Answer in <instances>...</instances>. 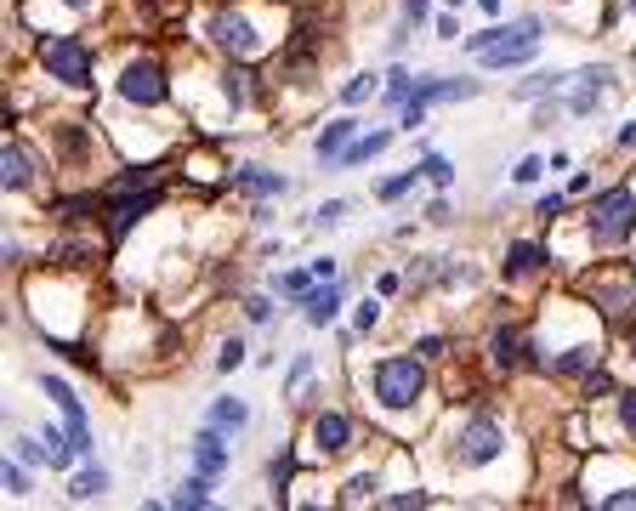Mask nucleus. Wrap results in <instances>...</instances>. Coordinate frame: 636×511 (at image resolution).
<instances>
[{"label":"nucleus","mask_w":636,"mask_h":511,"mask_svg":"<svg viewBox=\"0 0 636 511\" xmlns=\"http://www.w3.org/2000/svg\"><path fill=\"white\" fill-rule=\"evenodd\" d=\"M636 228V194L631 188H614V194H602L591 205V239L597 245H625Z\"/></svg>","instance_id":"nucleus-3"},{"label":"nucleus","mask_w":636,"mask_h":511,"mask_svg":"<svg viewBox=\"0 0 636 511\" xmlns=\"http://www.w3.org/2000/svg\"><path fill=\"white\" fill-rule=\"evenodd\" d=\"M194 460H199V472H205V477H216L222 466H228V443L216 438V432H199V438H194Z\"/></svg>","instance_id":"nucleus-13"},{"label":"nucleus","mask_w":636,"mask_h":511,"mask_svg":"<svg viewBox=\"0 0 636 511\" xmlns=\"http://www.w3.org/2000/svg\"><path fill=\"white\" fill-rule=\"evenodd\" d=\"M177 506H211V477L199 472V477H188L177 489Z\"/></svg>","instance_id":"nucleus-21"},{"label":"nucleus","mask_w":636,"mask_h":511,"mask_svg":"<svg viewBox=\"0 0 636 511\" xmlns=\"http://www.w3.org/2000/svg\"><path fill=\"white\" fill-rule=\"evenodd\" d=\"M336 307H341V290L330 279H324V290H313V296H307V318H313V324H330V318H336Z\"/></svg>","instance_id":"nucleus-15"},{"label":"nucleus","mask_w":636,"mask_h":511,"mask_svg":"<svg viewBox=\"0 0 636 511\" xmlns=\"http://www.w3.org/2000/svg\"><path fill=\"white\" fill-rule=\"evenodd\" d=\"M370 91H375V80H370V74H358V80H347V86H341V103H364Z\"/></svg>","instance_id":"nucleus-26"},{"label":"nucleus","mask_w":636,"mask_h":511,"mask_svg":"<svg viewBox=\"0 0 636 511\" xmlns=\"http://www.w3.org/2000/svg\"><path fill=\"white\" fill-rule=\"evenodd\" d=\"M375 324H381V307H375V301H364V307H358V330H375Z\"/></svg>","instance_id":"nucleus-37"},{"label":"nucleus","mask_w":636,"mask_h":511,"mask_svg":"<svg viewBox=\"0 0 636 511\" xmlns=\"http://www.w3.org/2000/svg\"><path fill=\"white\" fill-rule=\"evenodd\" d=\"M421 392H426L421 358H381V364H375V398L387 409H409Z\"/></svg>","instance_id":"nucleus-2"},{"label":"nucleus","mask_w":636,"mask_h":511,"mask_svg":"<svg viewBox=\"0 0 636 511\" xmlns=\"http://www.w3.org/2000/svg\"><path fill=\"white\" fill-rule=\"evenodd\" d=\"M148 182H154V171H125V177L108 182V199L114 194H137V188H148Z\"/></svg>","instance_id":"nucleus-23"},{"label":"nucleus","mask_w":636,"mask_h":511,"mask_svg":"<svg viewBox=\"0 0 636 511\" xmlns=\"http://www.w3.org/2000/svg\"><path fill=\"white\" fill-rule=\"evenodd\" d=\"M211 421H216V426H233V432H239V426L250 421V409L239 404V398H222V404L211 409Z\"/></svg>","instance_id":"nucleus-22"},{"label":"nucleus","mask_w":636,"mask_h":511,"mask_svg":"<svg viewBox=\"0 0 636 511\" xmlns=\"http://www.w3.org/2000/svg\"><path fill=\"white\" fill-rule=\"evenodd\" d=\"M63 148H69V154H80V148H86V137H80V125H63Z\"/></svg>","instance_id":"nucleus-39"},{"label":"nucleus","mask_w":636,"mask_h":511,"mask_svg":"<svg viewBox=\"0 0 636 511\" xmlns=\"http://www.w3.org/2000/svg\"><path fill=\"white\" fill-rule=\"evenodd\" d=\"M216 364H222V370H239V364H245V341H228V347H222V358H216Z\"/></svg>","instance_id":"nucleus-33"},{"label":"nucleus","mask_w":636,"mask_h":511,"mask_svg":"<svg viewBox=\"0 0 636 511\" xmlns=\"http://www.w3.org/2000/svg\"><path fill=\"white\" fill-rule=\"evenodd\" d=\"M415 353H421V358H443V341H438V335H426V341L415 347Z\"/></svg>","instance_id":"nucleus-42"},{"label":"nucleus","mask_w":636,"mask_h":511,"mask_svg":"<svg viewBox=\"0 0 636 511\" xmlns=\"http://www.w3.org/2000/svg\"><path fill=\"white\" fill-rule=\"evenodd\" d=\"M341 216H347V205H341V199H330V205H318V222H341Z\"/></svg>","instance_id":"nucleus-40"},{"label":"nucleus","mask_w":636,"mask_h":511,"mask_svg":"<svg viewBox=\"0 0 636 511\" xmlns=\"http://www.w3.org/2000/svg\"><path fill=\"white\" fill-rule=\"evenodd\" d=\"M245 80H250L245 69H228V103H233V108L245 103Z\"/></svg>","instance_id":"nucleus-31"},{"label":"nucleus","mask_w":636,"mask_h":511,"mask_svg":"<svg viewBox=\"0 0 636 511\" xmlns=\"http://www.w3.org/2000/svg\"><path fill=\"white\" fill-rule=\"evenodd\" d=\"M159 205L154 188H137V194H114V205H108V239H125V233L137 228L142 216Z\"/></svg>","instance_id":"nucleus-8"},{"label":"nucleus","mask_w":636,"mask_h":511,"mask_svg":"<svg viewBox=\"0 0 636 511\" xmlns=\"http://www.w3.org/2000/svg\"><path fill=\"white\" fill-rule=\"evenodd\" d=\"M477 6H483V12H500V0H477Z\"/></svg>","instance_id":"nucleus-44"},{"label":"nucleus","mask_w":636,"mask_h":511,"mask_svg":"<svg viewBox=\"0 0 636 511\" xmlns=\"http://www.w3.org/2000/svg\"><path fill=\"white\" fill-rule=\"evenodd\" d=\"M40 63L52 69V80H63V86H86L91 80V57L80 40H46L40 46Z\"/></svg>","instance_id":"nucleus-4"},{"label":"nucleus","mask_w":636,"mask_h":511,"mask_svg":"<svg viewBox=\"0 0 636 511\" xmlns=\"http://www.w3.org/2000/svg\"><path fill=\"white\" fill-rule=\"evenodd\" d=\"M387 142H392V131H375V137L353 142V148H347V154H341V159H347V165H364V159H375V154H381V148H387Z\"/></svg>","instance_id":"nucleus-19"},{"label":"nucleus","mask_w":636,"mask_h":511,"mask_svg":"<svg viewBox=\"0 0 636 511\" xmlns=\"http://www.w3.org/2000/svg\"><path fill=\"white\" fill-rule=\"evenodd\" d=\"M353 131H358V120H336V125H324V131H318V159H341L347 148H353Z\"/></svg>","instance_id":"nucleus-12"},{"label":"nucleus","mask_w":636,"mask_h":511,"mask_svg":"<svg viewBox=\"0 0 636 511\" xmlns=\"http://www.w3.org/2000/svg\"><path fill=\"white\" fill-rule=\"evenodd\" d=\"M0 177H6V188H29V177H35V171H29V154H23V148H6V154H0Z\"/></svg>","instance_id":"nucleus-17"},{"label":"nucleus","mask_w":636,"mask_h":511,"mask_svg":"<svg viewBox=\"0 0 636 511\" xmlns=\"http://www.w3.org/2000/svg\"><path fill=\"white\" fill-rule=\"evenodd\" d=\"M591 296L602 301V313H608V318H625L636 307V284L631 279H597V284H591Z\"/></svg>","instance_id":"nucleus-10"},{"label":"nucleus","mask_w":636,"mask_h":511,"mask_svg":"<svg viewBox=\"0 0 636 511\" xmlns=\"http://www.w3.org/2000/svg\"><path fill=\"white\" fill-rule=\"evenodd\" d=\"M489 347H495V364H500V370H517V364H523V341H517V330H495V341H489Z\"/></svg>","instance_id":"nucleus-18"},{"label":"nucleus","mask_w":636,"mask_h":511,"mask_svg":"<svg viewBox=\"0 0 636 511\" xmlns=\"http://www.w3.org/2000/svg\"><path fill=\"white\" fill-rule=\"evenodd\" d=\"M631 358H636V335H631Z\"/></svg>","instance_id":"nucleus-46"},{"label":"nucleus","mask_w":636,"mask_h":511,"mask_svg":"<svg viewBox=\"0 0 636 511\" xmlns=\"http://www.w3.org/2000/svg\"><path fill=\"white\" fill-rule=\"evenodd\" d=\"M18 455L29 460V466H40V460H52V449H40L35 438H18Z\"/></svg>","instance_id":"nucleus-32"},{"label":"nucleus","mask_w":636,"mask_h":511,"mask_svg":"<svg viewBox=\"0 0 636 511\" xmlns=\"http://www.w3.org/2000/svg\"><path fill=\"white\" fill-rule=\"evenodd\" d=\"M40 392L52 398L63 415H69V443H74V455H91V426H86V409H80V398L69 392V381H52V375H40Z\"/></svg>","instance_id":"nucleus-6"},{"label":"nucleus","mask_w":636,"mask_h":511,"mask_svg":"<svg viewBox=\"0 0 636 511\" xmlns=\"http://www.w3.org/2000/svg\"><path fill=\"white\" fill-rule=\"evenodd\" d=\"M540 262H546V250L540 245H512L506 250V279H523V273H534Z\"/></svg>","instance_id":"nucleus-16"},{"label":"nucleus","mask_w":636,"mask_h":511,"mask_svg":"<svg viewBox=\"0 0 636 511\" xmlns=\"http://www.w3.org/2000/svg\"><path fill=\"white\" fill-rule=\"evenodd\" d=\"M585 392H591V398H597V392H614V381H608V375L597 370V375H591V381H585Z\"/></svg>","instance_id":"nucleus-43"},{"label":"nucleus","mask_w":636,"mask_h":511,"mask_svg":"<svg viewBox=\"0 0 636 511\" xmlns=\"http://www.w3.org/2000/svg\"><path fill=\"white\" fill-rule=\"evenodd\" d=\"M313 438H318V449H324V455H341V449L353 443V421H347V415H318V421H313Z\"/></svg>","instance_id":"nucleus-11"},{"label":"nucleus","mask_w":636,"mask_h":511,"mask_svg":"<svg viewBox=\"0 0 636 511\" xmlns=\"http://www.w3.org/2000/svg\"><path fill=\"white\" fill-rule=\"evenodd\" d=\"M585 364H591V347H574V353H563V358H557V370H568V375H574V370H585Z\"/></svg>","instance_id":"nucleus-29"},{"label":"nucleus","mask_w":636,"mask_h":511,"mask_svg":"<svg viewBox=\"0 0 636 511\" xmlns=\"http://www.w3.org/2000/svg\"><path fill=\"white\" fill-rule=\"evenodd\" d=\"M387 506H398V511H409V506H426V494H421V489H415V494H392Z\"/></svg>","instance_id":"nucleus-41"},{"label":"nucleus","mask_w":636,"mask_h":511,"mask_svg":"<svg viewBox=\"0 0 636 511\" xmlns=\"http://www.w3.org/2000/svg\"><path fill=\"white\" fill-rule=\"evenodd\" d=\"M619 421H625V432L636 438V392H619Z\"/></svg>","instance_id":"nucleus-30"},{"label":"nucleus","mask_w":636,"mask_h":511,"mask_svg":"<svg viewBox=\"0 0 636 511\" xmlns=\"http://www.w3.org/2000/svg\"><path fill=\"white\" fill-rule=\"evenodd\" d=\"M318 273H284V296H313Z\"/></svg>","instance_id":"nucleus-28"},{"label":"nucleus","mask_w":636,"mask_h":511,"mask_svg":"<svg viewBox=\"0 0 636 511\" xmlns=\"http://www.w3.org/2000/svg\"><path fill=\"white\" fill-rule=\"evenodd\" d=\"M602 506H608V511H631V506H636V489H619V494H608Z\"/></svg>","instance_id":"nucleus-36"},{"label":"nucleus","mask_w":636,"mask_h":511,"mask_svg":"<svg viewBox=\"0 0 636 511\" xmlns=\"http://www.w3.org/2000/svg\"><path fill=\"white\" fill-rule=\"evenodd\" d=\"M540 171H546V159H534V154H529V159H523V165L512 171V177H517V182H534Z\"/></svg>","instance_id":"nucleus-35"},{"label":"nucleus","mask_w":636,"mask_h":511,"mask_svg":"<svg viewBox=\"0 0 636 511\" xmlns=\"http://www.w3.org/2000/svg\"><path fill=\"white\" fill-rule=\"evenodd\" d=\"M432 12V0H404V23H421Z\"/></svg>","instance_id":"nucleus-38"},{"label":"nucleus","mask_w":636,"mask_h":511,"mask_svg":"<svg viewBox=\"0 0 636 511\" xmlns=\"http://www.w3.org/2000/svg\"><path fill=\"white\" fill-rule=\"evenodd\" d=\"M370 494H375V477H370V472H358L353 483L341 489V500H347V506H358V500H370Z\"/></svg>","instance_id":"nucleus-25"},{"label":"nucleus","mask_w":636,"mask_h":511,"mask_svg":"<svg viewBox=\"0 0 636 511\" xmlns=\"http://www.w3.org/2000/svg\"><path fill=\"white\" fill-rule=\"evenodd\" d=\"M69 6H74V12H86V0H69Z\"/></svg>","instance_id":"nucleus-45"},{"label":"nucleus","mask_w":636,"mask_h":511,"mask_svg":"<svg viewBox=\"0 0 636 511\" xmlns=\"http://www.w3.org/2000/svg\"><path fill=\"white\" fill-rule=\"evenodd\" d=\"M415 177H421V165H415V171H404V177L381 182V199H398V194H409V188H415Z\"/></svg>","instance_id":"nucleus-27"},{"label":"nucleus","mask_w":636,"mask_h":511,"mask_svg":"<svg viewBox=\"0 0 636 511\" xmlns=\"http://www.w3.org/2000/svg\"><path fill=\"white\" fill-rule=\"evenodd\" d=\"M421 177L438 182V188H449V177H455V171H449V159H443V154H426L421 159Z\"/></svg>","instance_id":"nucleus-24"},{"label":"nucleus","mask_w":636,"mask_h":511,"mask_svg":"<svg viewBox=\"0 0 636 511\" xmlns=\"http://www.w3.org/2000/svg\"><path fill=\"white\" fill-rule=\"evenodd\" d=\"M233 182H239L245 194H256V199H267V194H284V188H290L284 177H273V171H256V165H250V171H239Z\"/></svg>","instance_id":"nucleus-14"},{"label":"nucleus","mask_w":636,"mask_h":511,"mask_svg":"<svg viewBox=\"0 0 636 511\" xmlns=\"http://www.w3.org/2000/svg\"><path fill=\"white\" fill-rule=\"evenodd\" d=\"M534 46H540V18H517L506 29H489V35H472L466 52L483 63V69H512V63H529Z\"/></svg>","instance_id":"nucleus-1"},{"label":"nucleus","mask_w":636,"mask_h":511,"mask_svg":"<svg viewBox=\"0 0 636 511\" xmlns=\"http://www.w3.org/2000/svg\"><path fill=\"white\" fill-rule=\"evenodd\" d=\"M120 97H125V103H142V108L165 103V74H159V63H148V57L125 63V74H120Z\"/></svg>","instance_id":"nucleus-5"},{"label":"nucleus","mask_w":636,"mask_h":511,"mask_svg":"<svg viewBox=\"0 0 636 511\" xmlns=\"http://www.w3.org/2000/svg\"><path fill=\"white\" fill-rule=\"evenodd\" d=\"M625 6H631V12H636V0H625Z\"/></svg>","instance_id":"nucleus-47"},{"label":"nucleus","mask_w":636,"mask_h":511,"mask_svg":"<svg viewBox=\"0 0 636 511\" xmlns=\"http://www.w3.org/2000/svg\"><path fill=\"white\" fill-rule=\"evenodd\" d=\"M0 483H6V494H23V489H29V477H23V466H6V472H0Z\"/></svg>","instance_id":"nucleus-34"},{"label":"nucleus","mask_w":636,"mask_h":511,"mask_svg":"<svg viewBox=\"0 0 636 511\" xmlns=\"http://www.w3.org/2000/svg\"><path fill=\"white\" fill-rule=\"evenodd\" d=\"M211 40L222 46V52H233V57L256 52V29H250V18H239V12H222V18L211 23Z\"/></svg>","instance_id":"nucleus-9"},{"label":"nucleus","mask_w":636,"mask_h":511,"mask_svg":"<svg viewBox=\"0 0 636 511\" xmlns=\"http://www.w3.org/2000/svg\"><path fill=\"white\" fill-rule=\"evenodd\" d=\"M500 426L489 421V415H477V421H466V432H460V466H489V460L500 455Z\"/></svg>","instance_id":"nucleus-7"},{"label":"nucleus","mask_w":636,"mask_h":511,"mask_svg":"<svg viewBox=\"0 0 636 511\" xmlns=\"http://www.w3.org/2000/svg\"><path fill=\"white\" fill-rule=\"evenodd\" d=\"M108 489V472H103V466H86V472H80V477H74V500H91V494H103Z\"/></svg>","instance_id":"nucleus-20"}]
</instances>
